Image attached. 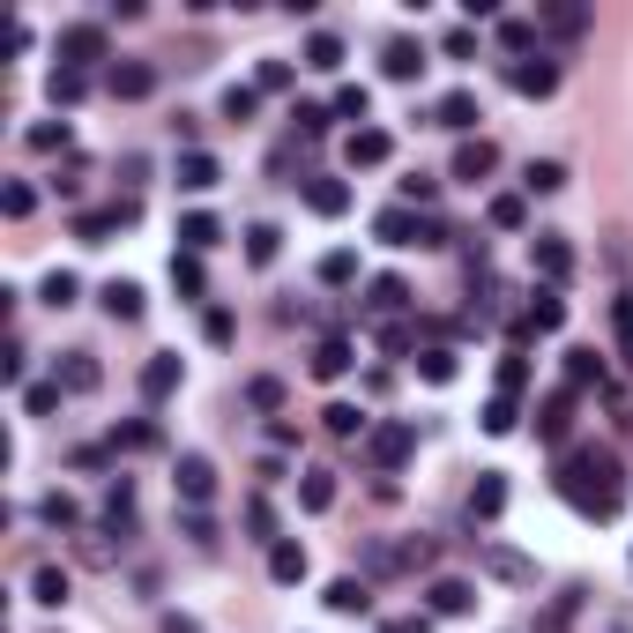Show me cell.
Returning a JSON list of instances; mask_svg holds the SVG:
<instances>
[{
    "label": "cell",
    "instance_id": "10",
    "mask_svg": "<svg viewBox=\"0 0 633 633\" xmlns=\"http://www.w3.org/2000/svg\"><path fill=\"white\" fill-rule=\"evenodd\" d=\"M52 380H60V388H68V395H98V388H105V366H98V358H90V350H68V358H60V373H52Z\"/></svg>",
    "mask_w": 633,
    "mask_h": 633
},
{
    "label": "cell",
    "instance_id": "42",
    "mask_svg": "<svg viewBox=\"0 0 633 633\" xmlns=\"http://www.w3.org/2000/svg\"><path fill=\"white\" fill-rule=\"evenodd\" d=\"M417 373H425V380H433V388H447V380H455V350H417Z\"/></svg>",
    "mask_w": 633,
    "mask_h": 633
},
{
    "label": "cell",
    "instance_id": "58",
    "mask_svg": "<svg viewBox=\"0 0 633 633\" xmlns=\"http://www.w3.org/2000/svg\"><path fill=\"white\" fill-rule=\"evenodd\" d=\"M492 574H500V582H530V560H514V552H492Z\"/></svg>",
    "mask_w": 633,
    "mask_h": 633
},
{
    "label": "cell",
    "instance_id": "23",
    "mask_svg": "<svg viewBox=\"0 0 633 633\" xmlns=\"http://www.w3.org/2000/svg\"><path fill=\"white\" fill-rule=\"evenodd\" d=\"M328 611H343V619H366V611H373V589L358 582V574H343V582H328Z\"/></svg>",
    "mask_w": 633,
    "mask_h": 633
},
{
    "label": "cell",
    "instance_id": "45",
    "mask_svg": "<svg viewBox=\"0 0 633 633\" xmlns=\"http://www.w3.org/2000/svg\"><path fill=\"white\" fill-rule=\"evenodd\" d=\"M38 514H46L52 530H75V522H82V507H75L68 492H46V500H38Z\"/></svg>",
    "mask_w": 633,
    "mask_h": 633
},
{
    "label": "cell",
    "instance_id": "50",
    "mask_svg": "<svg viewBox=\"0 0 633 633\" xmlns=\"http://www.w3.org/2000/svg\"><path fill=\"white\" fill-rule=\"evenodd\" d=\"M560 187H566V165H552V157L530 165V195H560Z\"/></svg>",
    "mask_w": 633,
    "mask_h": 633
},
{
    "label": "cell",
    "instance_id": "19",
    "mask_svg": "<svg viewBox=\"0 0 633 633\" xmlns=\"http://www.w3.org/2000/svg\"><path fill=\"white\" fill-rule=\"evenodd\" d=\"M433 120L447 127V135H469V127L485 120V112H477V98H469V90H447V98L433 105Z\"/></svg>",
    "mask_w": 633,
    "mask_h": 633
},
{
    "label": "cell",
    "instance_id": "52",
    "mask_svg": "<svg viewBox=\"0 0 633 633\" xmlns=\"http://www.w3.org/2000/svg\"><path fill=\"white\" fill-rule=\"evenodd\" d=\"M254 105H261V90H224V120H254Z\"/></svg>",
    "mask_w": 633,
    "mask_h": 633
},
{
    "label": "cell",
    "instance_id": "22",
    "mask_svg": "<svg viewBox=\"0 0 633 633\" xmlns=\"http://www.w3.org/2000/svg\"><path fill=\"white\" fill-rule=\"evenodd\" d=\"M566 425H574V388H560V395H544V411H536V433L560 447L566 439Z\"/></svg>",
    "mask_w": 633,
    "mask_h": 633
},
{
    "label": "cell",
    "instance_id": "21",
    "mask_svg": "<svg viewBox=\"0 0 633 633\" xmlns=\"http://www.w3.org/2000/svg\"><path fill=\"white\" fill-rule=\"evenodd\" d=\"M417 68H425V46H411V38H388V52H380V75H388V82H417Z\"/></svg>",
    "mask_w": 633,
    "mask_h": 633
},
{
    "label": "cell",
    "instance_id": "17",
    "mask_svg": "<svg viewBox=\"0 0 633 633\" xmlns=\"http://www.w3.org/2000/svg\"><path fill=\"white\" fill-rule=\"evenodd\" d=\"M536 30H552V38H566V46H574V38L589 30V8H582V0H552V8L536 16Z\"/></svg>",
    "mask_w": 633,
    "mask_h": 633
},
{
    "label": "cell",
    "instance_id": "51",
    "mask_svg": "<svg viewBox=\"0 0 633 633\" xmlns=\"http://www.w3.org/2000/svg\"><path fill=\"white\" fill-rule=\"evenodd\" d=\"M0 209H8V217H30V209H38V195H30L23 179H8V187H0Z\"/></svg>",
    "mask_w": 633,
    "mask_h": 633
},
{
    "label": "cell",
    "instance_id": "27",
    "mask_svg": "<svg viewBox=\"0 0 633 633\" xmlns=\"http://www.w3.org/2000/svg\"><path fill=\"white\" fill-rule=\"evenodd\" d=\"M350 366H358V358H350V336H328V343L314 350V380H343Z\"/></svg>",
    "mask_w": 633,
    "mask_h": 633
},
{
    "label": "cell",
    "instance_id": "4",
    "mask_svg": "<svg viewBox=\"0 0 633 633\" xmlns=\"http://www.w3.org/2000/svg\"><path fill=\"white\" fill-rule=\"evenodd\" d=\"M105 90L120 105H142V98H157V68H149V60H112V68H105Z\"/></svg>",
    "mask_w": 633,
    "mask_h": 633
},
{
    "label": "cell",
    "instance_id": "56",
    "mask_svg": "<svg viewBox=\"0 0 633 633\" xmlns=\"http://www.w3.org/2000/svg\"><path fill=\"white\" fill-rule=\"evenodd\" d=\"M112 447H157V425H142V417H135V425H120V433H112Z\"/></svg>",
    "mask_w": 633,
    "mask_h": 633
},
{
    "label": "cell",
    "instance_id": "13",
    "mask_svg": "<svg viewBox=\"0 0 633 633\" xmlns=\"http://www.w3.org/2000/svg\"><path fill=\"white\" fill-rule=\"evenodd\" d=\"M507 507V477L500 469H477V485H469V522H500Z\"/></svg>",
    "mask_w": 633,
    "mask_h": 633
},
{
    "label": "cell",
    "instance_id": "2",
    "mask_svg": "<svg viewBox=\"0 0 633 633\" xmlns=\"http://www.w3.org/2000/svg\"><path fill=\"white\" fill-rule=\"evenodd\" d=\"M373 239H380V246H439L447 231H439V224H425L411 201H395V209H380V217H373Z\"/></svg>",
    "mask_w": 633,
    "mask_h": 633
},
{
    "label": "cell",
    "instance_id": "3",
    "mask_svg": "<svg viewBox=\"0 0 633 633\" xmlns=\"http://www.w3.org/2000/svg\"><path fill=\"white\" fill-rule=\"evenodd\" d=\"M52 52H60V68H75V75H90L98 60H112V46H105V23H68Z\"/></svg>",
    "mask_w": 633,
    "mask_h": 633
},
{
    "label": "cell",
    "instance_id": "7",
    "mask_svg": "<svg viewBox=\"0 0 633 633\" xmlns=\"http://www.w3.org/2000/svg\"><path fill=\"white\" fill-rule=\"evenodd\" d=\"M171 485H179V500L187 507H209V492H217V469H209V455H179V469H171Z\"/></svg>",
    "mask_w": 633,
    "mask_h": 633
},
{
    "label": "cell",
    "instance_id": "18",
    "mask_svg": "<svg viewBox=\"0 0 633 633\" xmlns=\"http://www.w3.org/2000/svg\"><path fill=\"white\" fill-rule=\"evenodd\" d=\"M306 209H314V217H343V209H350V187L328 179V171H314V179H306Z\"/></svg>",
    "mask_w": 633,
    "mask_h": 633
},
{
    "label": "cell",
    "instance_id": "37",
    "mask_svg": "<svg viewBox=\"0 0 633 633\" xmlns=\"http://www.w3.org/2000/svg\"><path fill=\"white\" fill-rule=\"evenodd\" d=\"M171 284H179L187 298L209 291V276H201V254H171Z\"/></svg>",
    "mask_w": 633,
    "mask_h": 633
},
{
    "label": "cell",
    "instance_id": "33",
    "mask_svg": "<svg viewBox=\"0 0 633 633\" xmlns=\"http://www.w3.org/2000/svg\"><path fill=\"white\" fill-rule=\"evenodd\" d=\"M306 68H314V75H336L343 68V38H336V30H314V38H306Z\"/></svg>",
    "mask_w": 633,
    "mask_h": 633
},
{
    "label": "cell",
    "instance_id": "26",
    "mask_svg": "<svg viewBox=\"0 0 633 633\" xmlns=\"http://www.w3.org/2000/svg\"><path fill=\"white\" fill-rule=\"evenodd\" d=\"M171 388H179V358H171V350H157V358L142 366V403H165Z\"/></svg>",
    "mask_w": 633,
    "mask_h": 633
},
{
    "label": "cell",
    "instance_id": "5",
    "mask_svg": "<svg viewBox=\"0 0 633 633\" xmlns=\"http://www.w3.org/2000/svg\"><path fill=\"white\" fill-rule=\"evenodd\" d=\"M411 447H417V425H403V417L366 433V455H373L380 469H403V463H411Z\"/></svg>",
    "mask_w": 633,
    "mask_h": 633
},
{
    "label": "cell",
    "instance_id": "16",
    "mask_svg": "<svg viewBox=\"0 0 633 633\" xmlns=\"http://www.w3.org/2000/svg\"><path fill=\"white\" fill-rule=\"evenodd\" d=\"M217 179H224V165L209 149H179V187H187V195H209Z\"/></svg>",
    "mask_w": 633,
    "mask_h": 633
},
{
    "label": "cell",
    "instance_id": "64",
    "mask_svg": "<svg viewBox=\"0 0 633 633\" xmlns=\"http://www.w3.org/2000/svg\"><path fill=\"white\" fill-rule=\"evenodd\" d=\"M165 633H195V619H165Z\"/></svg>",
    "mask_w": 633,
    "mask_h": 633
},
{
    "label": "cell",
    "instance_id": "47",
    "mask_svg": "<svg viewBox=\"0 0 633 633\" xmlns=\"http://www.w3.org/2000/svg\"><path fill=\"white\" fill-rule=\"evenodd\" d=\"M566 380H574V388L604 380V358H596V350H566Z\"/></svg>",
    "mask_w": 633,
    "mask_h": 633
},
{
    "label": "cell",
    "instance_id": "8",
    "mask_svg": "<svg viewBox=\"0 0 633 633\" xmlns=\"http://www.w3.org/2000/svg\"><path fill=\"white\" fill-rule=\"evenodd\" d=\"M507 82L522 90V98H552V90H560V60H544V52H536V60H514Z\"/></svg>",
    "mask_w": 633,
    "mask_h": 633
},
{
    "label": "cell",
    "instance_id": "11",
    "mask_svg": "<svg viewBox=\"0 0 633 633\" xmlns=\"http://www.w3.org/2000/svg\"><path fill=\"white\" fill-rule=\"evenodd\" d=\"M447 171H455L463 187H477V179H492V171H500V149H492L485 135H477V142H463V149H455V165H447Z\"/></svg>",
    "mask_w": 633,
    "mask_h": 633
},
{
    "label": "cell",
    "instance_id": "31",
    "mask_svg": "<svg viewBox=\"0 0 633 633\" xmlns=\"http://www.w3.org/2000/svg\"><path fill=\"white\" fill-rule=\"evenodd\" d=\"M98 298H105V314L112 320H142V284H120V276H112Z\"/></svg>",
    "mask_w": 633,
    "mask_h": 633
},
{
    "label": "cell",
    "instance_id": "32",
    "mask_svg": "<svg viewBox=\"0 0 633 633\" xmlns=\"http://www.w3.org/2000/svg\"><path fill=\"white\" fill-rule=\"evenodd\" d=\"M127 522H135V485H127V477H112V485H105V530L127 536Z\"/></svg>",
    "mask_w": 633,
    "mask_h": 633
},
{
    "label": "cell",
    "instance_id": "59",
    "mask_svg": "<svg viewBox=\"0 0 633 633\" xmlns=\"http://www.w3.org/2000/svg\"><path fill=\"white\" fill-rule=\"evenodd\" d=\"M530 388V366H522V358H507V366H500V395H522Z\"/></svg>",
    "mask_w": 633,
    "mask_h": 633
},
{
    "label": "cell",
    "instance_id": "46",
    "mask_svg": "<svg viewBox=\"0 0 633 633\" xmlns=\"http://www.w3.org/2000/svg\"><path fill=\"white\" fill-rule=\"evenodd\" d=\"M60 395H68L60 380H38V388H23V411L30 417H52V411H60Z\"/></svg>",
    "mask_w": 633,
    "mask_h": 633
},
{
    "label": "cell",
    "instance_id": "15",
    "mask_svg": "<svg viewBox=\"0 0 633 633\" xmlns=\"http://www.w3.org/2000/svg\"><path fill=\"white\" fill-rule=\"evenodd\" d=\"M127 217H135V201H120V209H82V217H75V239H82V246H105Z\"/></svg>",
    "mask_w": 633,
    "mask_h": 633
},
{
    "label": "cell",
    "instance_id": "54",
    "mask_svg": "<svg viewBox=\"0 0 633 633\" xmlns=\"http://www.w3.org/2000/svg\"><path fill=\"white\" fill-rule=\"evenodd\" d=\"M246 530L276 544V507H268V500H246Z\"/></svg>",
    "mask_w": 633,
    "mask_h": 633
},
{
    "label": "cell",
    "instance_id": "12",
    "mask_svg": "<svg viewBox=\"0 0 633 633\" xmlns=\"http://www.w3.org/2000/svg\"><path fill=\"white\" fill-rule=\"evenodd\" d=\"M343 157H350V165H388L395 157V142H388V127H350V142H343Z\"/></svg>",
    "mask_w": 633,
    "mask_h": 633
},
{
    "label": "cell",
    "instance_id": "57",
    "mask_svg": "<svg viewBox=\"0 0 633 633\" xmlns=\"http://www.w3.org/2000/svg\"><path fill=\"white\" fill-rule=\"evenodd\" d=\"M328 120H336L328 105H298V135H328Z\"/></svg>",
    "mask_w": 633,
    "mask_h": 633
},
{
    "label": "cell",
    "instance_id": "20",
    "mask_svg": "<svg viewBox=\"0 0 633 633\" xmlns=\"http://www.w3.org/2000/svg\"><path fill=\"white\" fill-rule=\"evenodd\" d=\"M217 239H224V224L209 217V209H187V217H179V254H209Z\"/></svg>",
    "mask_w": 633,
    "mask_h": 633
},
{
    "label": "cell",
    "instance_id": "1",
    "mask_svg": "<svg viewBox=\"0 0 633 633\" xmlns=\"http://www.w3.org/2000/svg\"><path fill=\"white\" fill-rule=\"evenodd\" d=\"M560 500H566L574 514H589V522H611V514H619V500H626V469H619V455H611V447H596V439L560 447Z\"/></svg>",
    "mask_w": 633,
    "mask_h": 633
},
{
    "label": "cell",
    "instance_id": "28",
    "mask_svg": "<svg viewBox=\"0 0 633 633\" xmlns=\"http://www.w3.org/2000/svg\"><path fill=\"white\" fill-rule=\"evenodd\" d=\"M366 306H373V314H403V306H411V284H403V276H373Z\"/></svg>",
    "mask_w": 633,
    "mask_h": 633
},
{
    "label": "cell",
    "instance_id": "60",
    "mask_svg": "<svg viewBox=\"0 0 633 633\" xmlns=\"http://www.w3.org/2000/svg\"><path fill=\"white\" fill-rule=\"evenodd\" d=\"M261 90H291V60H261Z\"/></svg>",
    "mask_w": 633,
    "mask_h": 633
},
{
    "label": "cell",
    "instance_id": "44",
    "mask_svg": "<svg viewBox=\"0 0 633 633\" xmlns=\"http://www.w3.org/2000/svg\"><path fill=\"white\" fill-rule=\"evenodd\" d=\"M320 425H328L336 439H358V433H366V417L350 411V403H328V411H320Z\"/></svg>",
    "mask_w": 633,
    "mask_h": 633
},
{
    "label": "cell",
    "instance_id": "29",
    "mask_svg": "<svg viewBox=\"0 0 633 633\" xmlns=\"http://www.w3.org/2000/svg\"><path fill=\"white\" fill-rule=\"evenodd\" d=\"M298 507H306V514H328V507H336V469H306V485H298Z\"/></svg>",
    "mask_w": 633,
    "mask_h": 633
},
{
    "label": "cell",
    "instance_id": "25",
    "mask_svg": "<svg viewBox=\"0 0 633 633\" xmlns=\"http://www.w3.org/2000/svg\"><path fill=\"white\" fill-rule=\"evenodd\" d=\"M492 38H500V52H514V60H530V52H536V23H530V16H500Z\"/></svg>",
    "mask_w": 633,
    "mask_h": 633
},
{
    "label": "cell",
    "instance_id": "41",
    "mask_svg": "<svg viewBox=\"0 0 633 633\" xmlns=\"http://www.w3.org/2000/svg\"><path fill=\"white\" fill-rule=\"evenodd\" d=\"M328 112H336V120H366V112H373L366 82H343V90H336V105H328Z\"/></svg>",
    "mask_w": 633,
    "mask_h": 633
},
{
    "label": "cell",
    "instance_id": "6",
    "mask_svg": "<svg viewBox=\"0 0 633 633\" xmlns=\"http://www.w3.org/2000/svg\"><path fill=\"white\" fill-rule=\"evenodd\" d=\"M530 254H536V276H544L552 291H560L566 276H574V246H566L560 231H536V239H530Z\"/></svg>",
    "mask_w": 633,
    "mask_h": 633
},
{
    "label": "cell",
    "instance_id": "38",
    "mask_svg": "<svg viewBox=\"0 0 633 633\" xmlns=\"http://www.w3.org/2000/svg\"><path fill=\"white\" fill-rule=\"evenodd\" d=\"M522 425V395H492L485 403V433H514Z\"/></svg>",
    "mask_w": 633,
    "mask_h": 633
},
{
    "label": "cell",
    "instance_id": "43",
    "mask_svg": "<svg viewBox=\"0 0 633 633\" xmlns=\"http://www.w3.org/2000/svg\"><path fill=\"white\" fill-rule=\"evenodd\" d=\"M82 90H90V75H75V68H52V82H46V98H52V105H75Z\"/></svg>",
    "mask_w": 633,
    "mask_h": 633
},
{
    "label": "cell",
    "instance_id": "24",
    "mask_svg": "<svg viewBox=\"0 0 633 633\" xmlns=\"http://www.w3.org/2000/svg\"><path fill=\"white\" fill-rule=\"evenodd\" d=\"M425 596H433V611H439V619H463V611H477V589H469V582H455V574H447V582H433Z\"/></svg>",
    "mask_w": 633,
    "mask_h": 633
},
{
    "label": "cell",
    "instance_id": "62",
    "mask_svg": "<svg viewBox=\"0 0 633 633\" xmlns=\"http://www.w3.org/2000/svg\"><path fill=\"white\" fill-rule=\"evenodd\" d=\"M201 336H209V343H231V314H224V306H209V320H201Z\"/></svg>",
    "mask_w": 633,
    "mask_h": 633
},
{
    "label": "cell",
    "instance_id": "53",
    "mask_svg": "<svg viewBox=\"0 0 633 633\" xmlns=\"http://www.w3.org/2000/svg\"><path fill=\"white\" fill-rule=\"evenodd\" d=\"M75 291H82V284H75L68 268H52L46 276V306H75Z\"/></svg>",
    "mask_w": 633,
    "mask_h": 633
},
{
    "label": "cell",
    "instance_id": "61",
    "mask_svg": "<svg viewBox=\"0 0 633 633\" xmlns=\"http://www.w3.org/2000/svg\"><path fill=\"white\" fill-rule=\"evenodd\" d=\"M439 52H447V60H469V52H477V38H469V30H447V38H439Z\"/></svg>",
    "mask_w": 633,
    "mask_h": 633
},
{
    "label": "cell",
    "instance_id": "40",
    "mask_svg": "<svg viewBox=\"0 0 633 633\" xmlns=\"http://www.w3.org/2000/svg\"><path fill=\"white\" fill-rule=\"evenodd\" d=\"M30 596H38V604H68V574H60V566H38V574H30Z\"/></svg>",
    "mask_w": 633,
    "mask_h": 633
},
{
    "label": "cell",
    "instance_id": "34",
    "mask_svg": "<svg viewBox=\"0 0 633 633\" xmlns=\"http://www.w3.org/2000/svg\"><path fill=\"white\" fill-rule=\"evenodd\" d=\"M611 336H619V358H626V373H633V291L611 298Z\"/></svg>",
    "mask_w": 633,
    "mask_h": 633
},
{
    "label": "cell",
    "instance_id": "14",
    "mask_svg": "<svg viewBox=\"0 0 633 633\" xmlns=\"http://www.w3.org/2000/svg\"><path fill=\"white\" fill-rule=\"evenodd\" d=\"M560 320H566V298L544 284V291L530 298V314H522V336H560Z\"/></svg>",
    "mask_w": 633,
    "mask_h": 633
},
{
    "label": "cell",
    "instance_id": "9",
    "mask_svg": "<svg viewBox=\"0 0 633 633\" xmlns=\"http://www.w3.org/2000/svg\"><path fill=\"white\" fill-rule=\"evenodd\" d=\"M306 574H314V560H306V544H291V536H276V544H268V582L298 589Z\"/></svg>",
    "mask_w": 633,
    "mask_h": 633
},
{
    "label": "cell",
    "instance_id": "63",
    "mask_svg": "<svg viewBox=\"0 0 633 633\" xmlns=\"http://www.w3.org/2000/svg\"><path fill=\"white\" fill-rule=\"evenodd\" d=\"M380 633H433V619H425V611H403V619H388Z\"/></svg>",
    "mask_w": 633,
    "mask_h": 633
},
{
    "label": "cell",
    "instance_id": "48",
    "mask_svg": "<svg viewBox=\"0 0 633 633\" xmlns=\"http://www.w3.org/2000/svg\"><path fill=\"white\" fill-rule=\"evenodd\" d=\"M350 276H358V254H320V284H350Z\"/></svg>",
    "mask_w": 633,
    "mask_h": 633
},
{
    "label": "cell",
    "instance_id": "49",
    "mask_svg": "<svg viewBox=\"0 0 633 633\" xmlns=\"http://www.w3.org/2000/svg\"><path fill=\"white\" fill-rule=\"evenodd\" d=\"M246 403H254V411H284V380H246Z\"/></svg>",
    "mask_w": 633,
    "mask_h": 633
},
{
    "label": "cell",
    "instance_id": "39",
    "mask_svg": "<svg viewBox=\"0 0 633 633\" xmlns=\"http://www.w3.org/2000/svg\"><path fill=\"white\" fill-rule=\"evenodd\" d=\"M23 142L38 149V157H52V149H68L75 135H68V120H38V127H30V135H23Z\"/></svg>",
    "mask_w": 633,
    "mask_h": 633
},
{
    "label": "cell",
    "instance_id": "36",
    "mask_svg": "<svg viewBox=\"0 0 633 633\" xmlns=\"http://www.w3.org/2000/svg\"><path fill=\"white\" fill-rule=\"evenodd\" d=\"M485 217H492V231H522V224H530V201L522 195H492Z\"/></svg>",
    "mask_w": 633,
    "mask_h": 633
},
{
    "label": "cell",
    "instance_id": "35",
    "mask_svg": "<svg viewBox=\"0 0 633 633\" xmlns=\"http://www.w3.org/2000/svg\"><path fill=\"white\" fill-rule=\"evenodd\" d=\"M276 254H284V231H276V224H254V231H246V261L268 268Z\"/></svg>",
    "mask_w": 633,
    "mask_h": 633
},
{
    "label": "cell",
    "instance_id": "55",
    "mask_svg": "<svg viewBox=\"0 0 633 633\" xmlns=\"http://www.w3.org/2000/svg\"><path fill=\"white\" fill-rule=\"evenodd\" d=\"M23 366H30V350L16 336H8V350H0V380H8V388H16V380H23Z\"/></svg>",
    "mask_w": 633,
    "mask_h": 633
},
{
    "label": "cell",
    "instance_id": "30",
    "mask_svg": "<svg viewBox=\"0 0 633 633\" xmlns=\"http://www.w3.org/2000/svg\"><path fill=\"white\" fill-rule=\"evenodd\" d=\"M574 619H582V589H560V596H552V611L536 619V633H574Z\"/></svg>",
    "mask_w": 633,
    "mask_h": 633
}]
</instances>
